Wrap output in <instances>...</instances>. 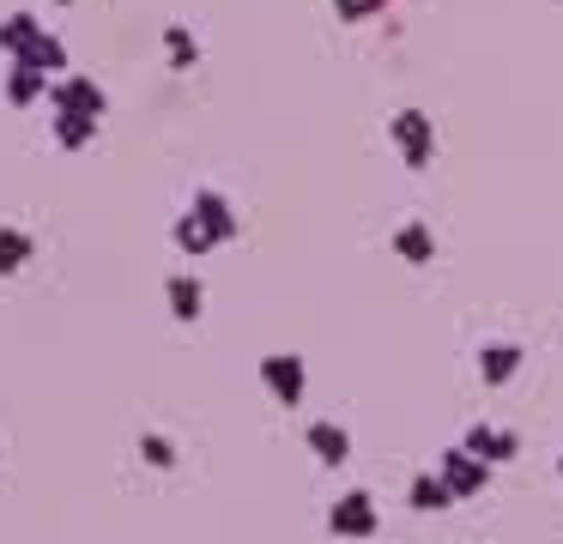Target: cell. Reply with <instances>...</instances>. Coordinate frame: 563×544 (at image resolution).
<instances>
[{"label": "cell", "instance_id": "11", "mask_svg": "<svg viewBox=\"0 0 563 544\" xmlns=\"http://www.w3.org/2000/svg\"><path fill=\"white\" fill-rule=\"evenodd\" d=\"M140 459H146L152 471H170L176 466V442H170V435H158V430H146V435H140Z\"/></svg>", "mask_w": 563, "mask_h": 544}, {"label": "cell", "instance_id": "7", "mask_svg": "<svg viewBox=\"0 0 563 544\" xmlns=\"http://www.w3.org/2000/svg\"><path fill=\"white\" fill-rule=\"evenodd\" d=\"M188 212H195V218H200V224H207V230H212V236H219V242H231V236H236V212H231V200H224V193L200 188Z\"/></svg>", "mask_w": 563, "mask_h": 544}, {"label": "cell", "instance_id": "8", "mask_svg": "<svg viewBox=\"0 0 563 544\" xmlns=\"http://www.w3.org/2000/svg\"><path fill=\"white\" fill-rule=\"evenodd\" d=\"M37 31H43V19L37 12H13V19H0V55H25L31 43H37Z\"/></svg>", "mask_w": 563, "mask_h": 544}, {"label": "cell", "instance_id": "4", "mask_svg": "<svg viewBox=\"0 0 563 544\" xmlns=\"http://www.w3.org/2000/svg\"><path fill=\"white\" fill-rule=\"evenodd\" d=\"M49 127H55V145H62V152H86V145L98 140L103 121L98 115H79V109H55Z\"/></svg>", "mask_w": 563, "mask_h": 544}, {"label": "cell", "instance_id": "3", "mask_svg": "<svg viewBox=\"0 0 563 544\" xmlns=\"http://www.w3.org/2000/svg\"><path fill=\"white\" fill-rule=\"evenodd\" d=\"M164 302H170L176 321H200V314H207V285H200L195 273H170V285H164Z\"/></svg>", "mask_w": 563, "mask_h": 544}, {"label": "cell", "instance_id": "5", "mask_svg": "<svg viewBox=\"0 0 563 544\" xmlns=\"http://www.w3.org/2000/svg\"><path fill=\"white\" fill-rule=\"evenodd\" d=\"M328 526L340 532V539H369V532H376V508H369V496H345V502L328 514Z\"/></svg>", "mask_w": 563, "mask_h": 544}, {"label": "cell", "instance_id": "12", "mask_svg": "<svg viewBox=\"0 0 563 544\" xmlns=\"http://www.w3.org/2000/svg\"><path fill=\"white\" fill-rule=\"evenodd\" d=\"M309 447H316V454L328 459V466H340L352 442H345V430H333V423H316V430H309Z\"/></svg>", "mask_w": 563, "mask_h": 544}, {"label": "cell", "instance_id": "10", "mask_svg": "<svg viewBox=\"0 0 563 544\" xmlns=\"http://www.w3.org/2000/svg\"><path fill=\"white\" fill-rule=\"evenodd\" d=\"M164 48H170V67H176V73H195V60H200V43L183 31V24H170V31H164Z\"/></svg>", "mask_w": 563, "mask_h": 544}, {"label": "cell", "instance_id": "1", "mask_svg": "<svg viewBox=\"0 0 563 544\" xmlns=\"http://www.w3.org/2000/svg\"><path fill=\"white\" fill-rule=\"evenodd\" d=\"M49 109H79V115H98L110 109V97H103L98 79H86V73H62V79L49 85Z\"/></svg>", "mask_w": 563, "mask_h": 544}, {"label": "cell", "instance_id": "2", "mask_svg": "<svg viewBox=\"0 0 563 544\" xmlns=\"http://www.w3.org/2000/svg\"><path fill=\"white\" fill-rule=\"evenodd\" d=\"M261 381H267V393L279 399V406H297V399H303V363L297 357H267L261 363Z\"/></svg>", "mask_w": 563, "mask_h": 544}, {"label": "cell", "instance_id": "13", "mask_svg": "<svg viewBox=\"0 0 563 544\" xmlns=\"http://www.w3.org/2000/svg\"><path fill=\"white\" fill-rule=\"evenodd\" d=\"M412 502H418V508H442V490H437L430 478H418V484H412Z\"/></svg>", "mask_w": 563, "mask_h": 544}, {"label": "cell", "instance_id": "14", "mask_svg": "<svg viewBox=\"0 0 563 544\" xmlns=\"http://www.w3.org/2000/svg\"><path fill=\"white\" fill-rule=\"evenodd\" d=\"M62 7H67V0H62Z\"/></svg>", "mask_w": 563, "mask_h": 544}, {"label": "cell", "instance_id": "9", "mask_svg": "<svg viewBox=\"0 0 563 544\" xmlns=\"http://www.w3.org/2000/svg\"><path fill=\"white\" fill-rule=\"evenodd\" d=\"M37 254V242H31V230H19V224H0V273L13 278V273H25V260Z\"/></svg>", "mask_w": 563, "mask_h": 544}, {"label": "cell", "instance_id": "6", "mask_svg": "<svg viewBox=\"0 0 563 544\" xmlns=\"http://www.w3.org/2000/svg\"><path fill=\"white\" fill-rule=\"evenodd\" d=\"M49 73H37V67H25V60H13V67H7V103L13 109H31L37 103V97H49Z\"/></svg>", "mask_w": 563, "mask_h": 544}]
</instances>
